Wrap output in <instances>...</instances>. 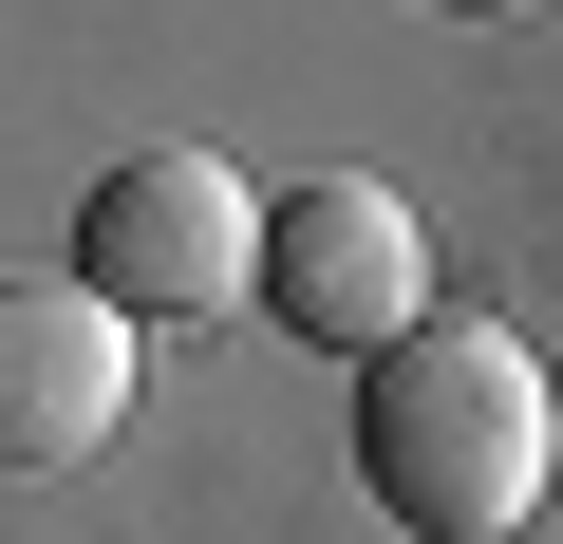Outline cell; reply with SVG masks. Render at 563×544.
Instances as JSON below:
<instances>
[{"label":"cell","mask_w":563,"mask_h":544,"mask_svg":"<svg viewBox=\"0 0 563 544\" xmlns=\"http://www.w3.org/2000/svg\"><path fill=\"white\" fill-rule=\"evenodd\" d=\"M544 451H563V413H544V357L507 320H432L357 376V469L413 544H507L544 507Z\"/></svg>","instance_id":"obj_1"},{"label":"cell","mask_w":563,"mask_h":544,"mask_svg":"<svg viewBox=\"0 0 563 544\" xmlns=\"http://www.w3.org/2000/svg\"><path fill=\"white\" fill-rule=\"evenodd\" d=\"M76 282L113 320H207V301H263V188L225 151H113L76 188Z\"/></svg>","instance_id":"obj_2"},{"label":"cell","mask_w":563,"mask_h":544,"mask_svg":"<svg viewBox=\"0 0 563 544\" xmlns=\"http://www.w3.org/2000/svg\"><path fill=\"white\" fill-rule=\"evenodd\" d=\"M263 320L282 338H320V357H395V338H432L451 301H432V225L376 188V169H320V188H263Z\"/></svg>","instance_id":"obj_3"},{"label":"cell","mask_w":563,"mask_h":544,"mask_svg":"<svg viewBox=\"0 0 563 544\" xmlns=\"http://www.w3.org/2000/svg\"><path fill=\"white\" fill-rule=\"evenodd\" d=\"M132 413V320L95 282H0V469H76Z\"/></svg>","instance_id":"obj_4"}]
</instances>
